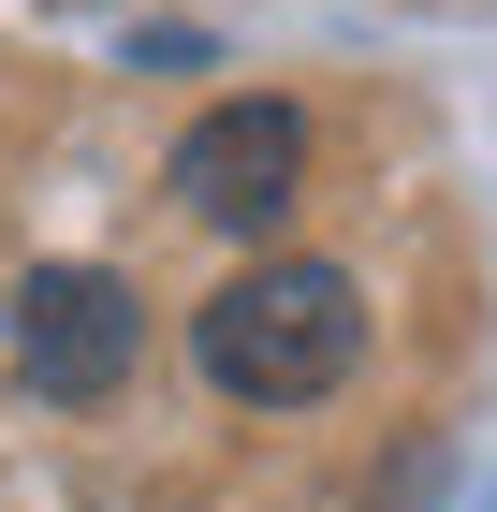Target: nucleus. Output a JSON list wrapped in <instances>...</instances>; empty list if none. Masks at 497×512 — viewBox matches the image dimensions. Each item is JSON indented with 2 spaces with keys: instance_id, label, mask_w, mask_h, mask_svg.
<instances>
[{
  "instance_id": "1",
  "label": "nucleus",
  "mask_w": 497,
  "mask_h": 512,
  "mask_svg": "<svg viewBox=\"0 0 497 512\" xmlns=\"http://www.w3.org/2000/svg\"><path fill=\"white\" fill-rule=\"evenodd\" d=\"M191 352H205L220 395L293 410V395H337V366L366 352V308H351L337 264H249V278H220V308L191 322Z\"/></svg>"
},
{
  "instance_id": "3",
  "label": "nucleus",
  "mask_w": 497,
  "mask_h": 512,
  "mask_svg": "<svg viewBox=\"0 0 497 512\" xmlns=\"http://www.w3.org/2000/svg\"><path fill=\"white\" fill-rule=\"evenodd\" d=\"M15 366H30L44 395H117V366H132V293H117L103 264H44L30 293H15Z\"/></svg>"
},
{
  "instance_id": "2",
  "label": "nucleus",
  "mask_w": 497,
  "mask_h": 512,
  "mask_svg": "<svg viewBox=\"0 0 497 512\" xmlns=\"http://www.w3.org/2000/svg\"><path fill=\"white\" fill-rule=\"evenodd\" d=\"M293 191H307V118L293 103H220V118L176 132V205L220 220V235H264Z\"/></svg>"
}]
</instances>
